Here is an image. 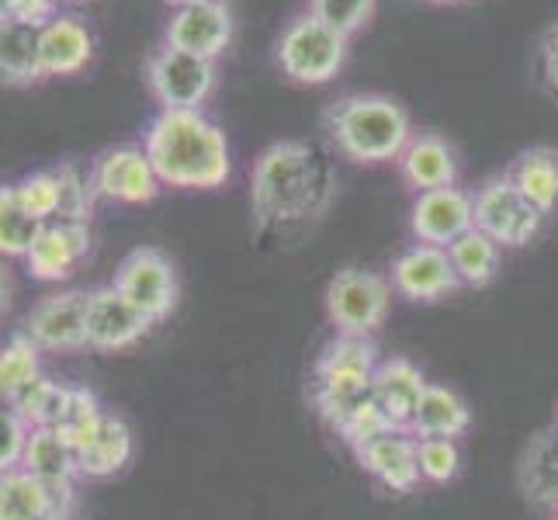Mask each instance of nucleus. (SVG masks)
I'll list each match as a JSON object with an SVG mask.
<instances>
[{"label":"nucleus","instance_id":"nucleus-1","mask_svg":"<svg viewBox=\"0 0 558 520\" xmlns=\"http://www.w3.org/2000/svg\"><path fill=\"white\" fill-rule=\"evenodd\" d=\"M333 153L316 140H281L267 146L250 173V211L260 237L292 243L337 202Z\"/></svg>","mask_w":558,"mask_h":520},{"label":"nucleus","instance_id":"nucleus-2","mask_svg":"<svg viewBox=\"0 0 558 520\" xmlns=\"http://www.w3.org/2000/svg\"><path fill=\"white\" fill-rule=\"evenodd\" d=\"M143 149L163 188L216 191L233 178L229 140L205 111H157L143 132Z\"/></svg>","mask_w":558,"mask_h":520},{"label":"nucleus","instance_id":"nucleus-3","mask_svg":"<svg viewBox=\"0 0 558 520\" xmlns=\"http://www.w3.org/2000/svg\"><path fill=\"white\" fill-rule=\"evenodd\" d=\"M326 140L354 164H396L413 140L410 111L389 94H348L323 114Z\"/></svg>","mask_w":558,"mask_h":520},{"label":"nucleus","instance_id":"nucleus-4","mask_svg":"<svg viewBox=\"0 0 558 520\" xmlns=\"http://www.w3.org/2000/svg\"><path fill=\"white\" fill-rule=\"evenodd\" d=\"M351 38L333 32L326 22H319L316 14L302 11L292 22L284 25L278 38V66L292 84L302 87H319L330 84L340 73L343 60H348Z\"/></svg>","mask_w":558,"mask_h":520},{"label":"nucleus","instance_id":"nucleus-5","mask_svg":"<svg viewBox=\"0 0 558 520\" xmlns=\"http://www.w3.org/2000/svg\"><path fill=\"white\" fill-rule=\"evenodd\" d=\"M392 310V281L368 267H343L326 285V316L337 334L375 337Z\"/></svg>","mask_w":558,"mask_h":520},{"label":"nucleus","instance_id":"nucleus-6","mask_svg":"<svg viewBox=\"0 0 558 520\" xmlns=\"http://www.w3.org/2000/svg\"><path fill=\"white\" fill-rule=\"evenodd\" d=\"M146 87L160 111H202L216 90V63L163 43L146 60Z\"/></svg>","mask_w":558,"mask_h":520},{"label":"nucleus","instance_id":"nucleus-7","mask_svg":"<svg viewBox=\"0 0 558 520\" xmlns=\"http://www.w3.org/2000/svg\"><path fill=\"white\" fill-rule=\"evenodd\" d=\"M475 205V229H483L489 240L499 246H527L545 226V211L537 208L521 188H517L507 173L489 178L472 195Z\"/></svg>","mask_w":558,"mask_h":520},{"label":"nucleus","instance_id":"nucleus-8","mask_svg":"<svg viewBox=\"0 0 558 520\" xmlns=\"http://www.w3.org/2000/svg\"><path fill=\"white\" fill-rule=\"evenodd\" d=\"M119 292L143 310L153 323L167 319L178 310L181 299V281H178V267L163 250L157 246H136L122 257V264L114 267V281Z\"/></svg>","mask_w":558,"mask_h":520},{"label":"nucleus","instance_id":"nucleus-9","mask_svg":"<svg viewBox=\"0 0 558 520\" xmlns=\"http://www.w3.org/2000/svg\"><path fill=\"white\" fill-rule=\"evenodd\" d=\"M87 184L98 202H119V205H146L163 191L146 149L136 143L101 149L87 167Z\"/></svg>","mask_w":558,"mask_h":520},{"label":"nucleus","instance_id":"nucleus-10","mask_svg":"<svg viewBox=\"0 0 558 520\" xmlns=\"http://www.w3.org/2000/svg\"><path fill=\"white\" fill-rule=\"evenodd\" d=\"M87 299L84 288H63L38 299L22 319V330L43 354H73L87 347Z\"/></svg>","mask_w":558,"mask_h":520},{"label":"nucleus","instance_id":"nucleus-11","mask_svg":"<svg viewBox=\"0 0 558 520\" xmlns=\"http://www.w3.org/2000/svg\"><path fill=\"white\" fill-rule=\"evenodd\" d=\"M392 292L410 299V302H440L461 292V281L451 267V257L445 246L430 243H410L407 250H399L389 267Z\"/></svg>","mask_w":558,"mask_h":520},{"label":"nucleus","instance_id":"nucleus-12","mask_svg":"<svg viewBox=\"0 0 558 520\" xmlns=\"http://www.w3.org/2000/svg\"><path fill=\"white\" fill-rule=\"evenodd\" d=\"M163 43L216 63L233 43V14H229L226 0H187L170 14Z\"/></svg>","mask_w":558,"mask_h":520},{"label":"nucleus","instance_id":"nucleus-13","mask_svg":"<svg viewBox=\"0 0 558 520\" xmlns=\"http://www.w3.org/2000/svg\"><path fill=\"white\" fill-rule=\"evenodd\" d=\"M153 319L136 310L119 288L105 285V288H94L90 299H87V347L90 351H101V354H114V351H125V347L140 343L149 334Z\"/></svg>","mask_w":558,"mask_h":520},{"label":"nucleus","instance_id":"nucleus-14","mask_svg":"<svg viewBox=\"0 0 558 520\" xmlns=\"http://www.w3.org/2000/svg\"><path fill=\"white\" fill-rule=\"evenodd\" d=\"M410 229L416 243H430V246H451L475 229V205L465 188H434L413 195L410 208Z\"/></svg>","mask_w":558,"mask_h":520},{"label":"nucleus","instance_id":"nucleus-15","mask_svg":"<svg viewBox=\"0 0 558 520\" xmlns=\"http://www.w3.org/2000/svg\"><path fill=\"white\" fill-rule=\"evenodd\" d=\"M70 445L76 455V472H81V479H94V483L125 472L132 455H136V437H132L129 423L111 410H105Z\"/></svg>","mask_w":558,"mask_h":520},{"label":"nucleus","instance_id":"nucleus-16","mask_svg":"<svg viewBox=\"0 0 558 520\" xmlns=\"http://www.w3.org/2000/svg\"><path fill=\"white\" fill-rule=\"evenodd\" d=\"M354 458L385 493L407 496L423 483L416 465V437L407 427H389L378 437L364 440L354 448Z\"/></svg>","mask_w":558,"mask_h":520},{"label":"nucleus","instance_id":"nucleus-17","mask_svg":"<svg viewBox=\"0 0 558 520\" xmlns=\"http://www.w3.org/2000/svg\"><path fill=\"white\" fill-rule=\"evenodd\" d=\"M90 254L87 222H43L32 250L25 254V267L35 281L60 285L76 275Z\"/></svg>","mask_w":558,"mask_h":520},{"label":"nucleus","instance_id":"nucleus-18","mask_svg":"<svg viewBox=\"0 0 558 520\" xmlns=\"http://www.w3.org/2000/svg\"><path fill=\"white\" fill-rule=\"evenodd\" d=\"M76 493L46 486L25 469L0 475V520H73Z\"/></svg>","mask_w":558,"mask_h":520},{"label":"nucleus","instance_id":"nucleus-19","mask_svg":"<svg viewBox=\"0 0 558 520\" xmlns=\"http://www.w3.org/2000/svg\"><path fill=\"white\" fill-rule=\"evenodd\" d=\"M399 178L413 195H423V191L434 188H454L458 184V153L454 146L437 136V132H413V140L402 149V157L396 160Z\"/></svg>","mask_w":558,"mask_h":520},{"label":"nucleus","instance_id":"nucleus-20","mask_svg":"<svg viewBox=\"0 0 558 520\" xmlns=\"http://www.w3.org/2000/svg\"><path fill=\"white\" fill-rule=\"evenodd\" d=\"M427 375H423L420 364L410 358H381L372 378V399L378 402V410L389 416L392 427H407L413 423V413L420 407L423 392H427Z\"/></svg>","mask_w":558,"mask_h":520},{"label":"nucleus","instance_id":"nucleus-21","mask_svg":"<svg viewBox=\"0 0 558 520\" xmlns=\"http://www.w3.org/2000/svg\"><path fill=\"white\" fill-rule=\"evenodd\" d=\"M43 73L46 76H70L84 70L94 56V35L76 14H56L49 25H43Z\"/></svg>","mask_w":558,"mask_h":520},{"label":"nucleus","instance_id":"nucleus-22","mask_svg":"<svg viewBox=\"0 0 558 520\" xmlns=\"http://www.w3.org/2000/svg\"><path fill=\"white\" fill-rule=\"evenodd\" d=\"M22 469L60 493H76V479H81L70 437L60 434L56 427H32Z\"/></svg>","mask_w":558,"mask_h":520},{"label":"nucleus","instance_id":"nucleus-23","mask_svg":"<svg viewBox=\"0 0 558 520\" xmlns=\"http://www.w3.org/2000/svg\"><path fill=\"white\" fill-rule=\"evenodd\" d=\"M378 364H381V354H378L375 337L337 334L319 351L313 364V378L316 382H372Z\"/></svg>","mask_w":558,"mask_h":520},{"label":"nucleus","instance_id":"nucleus-24","mask_svg":"<svg viewBox=\"0 0 558 520\" xmlns=\"http://www.w3.org/2000/svg\"><path fill=\"white\" fill-rule=\"evenodd\" d=\"M38 38H43V28L25 22H0V84L32 87L46 81Z\"/></svg>","mask_w":558,"mask_h":520},{"label":"nucleus","instance_id":"nucleus-25","mask_svg":"<svg viewBox=\"0 0 558 520\" xmlns=\"http://www.w3.org/2000/svg\"><path fill=\"white\" fill-rule=\"evenodd\" d=\"M517 479H521V493L534 507L558 513V427L531 437V445L521 455Z\"/></svg>","mask_w":558,"mask_h":520},{"label":"nucleus","instance_id":"nucleus-26","mask_svg":"<svg viewBox=\"0 0 558 520\" xmlns=\"http://www.w3.org/2000/svg\"><path fill=\"white\" fill-rule=\"evenodd\" d=\"M469 427H472L469 402L461 399L454 389H448V385L430 382L427 392H423V399H420L416 413H413V423H410L413 437H451V440H458L461 434H469Z\"/></svg>","mask_w":558,"mask_h":520},{"label":"nucleus","instance_id":"nucleus-27","mask_svg":"<svg viewBox=\"0 0 558 520\" xmlns=\"http://www.w3.org/2000/svg\"><path fill=\"white\" fill-rule=\"evenodd\" d=\"M507 178L524 191V195L551 216L558 208V149L555 146H531L517 157Z\"/></svg>","mask_w":558,"mask_h":520},{"label":"nucleus","instance_id":"nucleus-28","mask_svg":"<svg viewBox=\"0 0 558 520\" xmlns=\"http://www.w3.org/2000/svg\"><path fill=\"white\" fill-rule=\"evenodd\" d=\"M499 254H504V246L489 240L483 229H469L465 237L448 246V257L461 288H486L499 271Z\"/></svg>","mask_w":558,"mask_h":520},{"label":"nucleus","instance_id":"nucleus-29","mask_svg":"<svg viewBox=\"0 0 558 520\" xmlns=\"http://www.w3.org/2000/svg\"><path fill=\"white\" fill-rule=\"evenodd\" d=\"M38 229H43V222L25 208L17 184H0V261H25Z\"/></svg>","mask_w":558,"mask_h":520},{"label":"nucleus","instance_id":"nucleus-30","mask_svg":"<svg viewBox=\"0 0 558 520\" xmlns=\"http://www.w3.org/2000/svg\"><path fill=\"white\" fill-rule=\"evenodd\" d=\"M43 351L25 337V334H14L0 343V402H11L22 396L28 385L43 375Z\"/></svg>","mask_w":558,"mask_h":520},{"label":"nucleus","instance_id":"nucleus-31","mask_svg":"<svg viewBox=\"0 0 558 520\" xmlns=\"http://www.w3.org/2000/svg\"><path fill=\"white\" fill-rule=\"evenodd\" d=\"M372 402V382H316L313 378V407L333 434L361 407Z\"/></svg>","mask_w":558,"mask_h":520},{"label":"nucleus","instance_id":"nucleus-32","mask_svg":"<svg viewBox=\"0 0 558 520\" xmlns=\"http://www.w3.org/2000/svg\"><path fill=\"white\" fill-rule=\"evenodd\" d=\"M66 392H70L66 382H52L49 375H38L11 407L22 413L28 427H56L63 407H66Z\"/></svg>","mask_w":558,"mask_h":520},{"label":"nucleus","instance_id":"nucleus-33","mask_svg":"<svg viewBox=\"0 0 558 520\" xmlns=\"http://www.w3.org/2000/svg\"><path fill=\"white\" fill-rule=\"evenodd\" d=\"M420 479L430 486H448L461 472V448L451 437H416Z\"/></svg>","mask_w":558,"mask_h":520},{"label":"nucleus","instance_id":"nucleus-34","mask_svg":"<svg viewBox=\"0 0 558 520\" xmlns=\"http://www.w3.org/2000/svg\"><path fill=\"white\" fill-rule=\"evenodd\" d=\"M17 184V195H22L25 208L38 222H56L60 219V170H32L25 173Z\"/></svg>","mask_w":558,"mask_h":520},{"label":"nucleus","instance_id":"nucleus-35","mask_svg":"<svg viewBox=\"0 0 558 520\" xmlns=\"http://www.w3.org/2000/svg\"><path fill=\"white\" fill-rule=\"evenodd\" d=\"M310 14H316L333 32L354 38L375 17V0H310Z\"/></svg>","mask_w":558,"mask_h":520},{"label":"nucleus","instance_id":"nucleus-36","mask_svg":"<svg viewBox=\"0 0 558 520\" xmlns=\"http://www.w3.org/2000/svg\"><path fill=\"white\" fill-rule=\"evenodd\" d=\"M101 413H105V407H101L98 392L87 389V385H70L66 407H63V413H60V423H56V431L66 434V437L73 440L81 431H87L90 423L98 420Z\"/></svg>","mask_w":558,"mask_h":520},{"label":"nucleus","instance_id":"nucleus-37","mask_svg":"<svg viewBox=\"0 0 558 520\" xmlns=\"http://www.w3.org/2000/svg\"><path fill=\"white\" fill-rule=\"evenodd\" d=\"M28 434L32 427L22 420V413L8 407V402H0V475L22 469Z\"/></svg>","mask_w":558,"mask_h":520},{"label":"nucleus","instance_id":"nucleus-38","mask_svg":"<svg viewBox=\"0 0 558 520\" xmlns=\"http://www.w3.org/2000/svg\"><path fill=\"white\" fill-rule=\"evenodd\" d=\"M392 423H389V416H385L381 410H378V402L372 399L368 407H361L348 423H343V427L337 431V437L343 440V445H348L351 451L357 448V445H364V440H372V437H378L381 431H389Z\"/></svg>","mask_w":558,"mask_h":520},{"label":"nucleus","instance_id":"nucleus-39","mask_svg":"<svg viewBox=\"0 0 558 520\" xmlns=\"http://www.w3.org/2000/svg\"><path fill=\"white\" fill-rule=\"evenodd\" d=\"M537 63H542L545 84L558 94V22L542 32V43H537Z\"/></svg>","mask_w":558,"mask_h":520},{"label":"nucleus","instance_id":"nucleus-40","mask_svg":"<svg viewBox=\"0 0 558 520\" xmlns=\"http://www.w3.org/2000/svg\"><path fill=\"white\" fill-rule=\"evenodd\" d=\"M11 305H14V281H11V271L4 267V261H0V319L11 313Z\"/></svg>","mask_w":558,"mask_h":520},{"label":"nucleus","instance_id":"nucleus-41","mask_svg":"<svg viewBox=\"0 0 558 520\" xmlns=\"http://www.w3.org/2000/svg\"><path fill=\"white\" fill-rule=\"evenodd\" d=\"M11 11H14V0H0V22H11Z\"/></svg>","mask_w":558,"mask_h":520},{"label":"nucleus","instance_id":"nucleus-42","mask_svg":"<svg viewBox=\"0 0 558 520\" xmlns=\"http://www.w3.org/2000/svg\"><path fill=\"white\" fill-rule=\"evenodd\" d=\"M427 4H461V0H427Z\"/></svg>","mask_w":558,"mask_h":520},{"label":"nucleus","instance_id":"nucleus-43","mask_svg":"<svg viewBox=\"0 0 558 520\" xmlns=\"http://www.w3.org/2000/svg\"><path fill=\"white\" fill-rule=\"evenodd\" d=\"M170 4H174V8H178V4H187V0H170Z\"/></svg>","mask_w":558,"mask_h":520},{"label":"nucleus","instance_id":"nucleus-44","mask_svg":"<svg viewBox=\"0 0 558 520\" xmlns=\"http://www.w3.org/2000/svg\"><path fill=\"white\" fill-rule=\"evenodd\" d=\"M555 427H558V410H555Z\"/></svg>","mask_w":558,"mask_h":520},{"label":"nucleus","instance_id":"nucleus-45","mask_svg":"<svg viewBox=\"0 0 558 520\" xmlns=\"http://www.w3.org/2000/svg\"><path fill=\"white\" fill-rule=\"evenodd\" d=\"M555 517H558V513H555Z\"/></svg>","mask_w":558,"mask_h":520}]
</instances>
